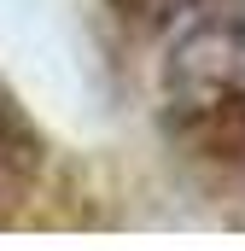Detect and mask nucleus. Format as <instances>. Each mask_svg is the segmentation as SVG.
<instances>
[{
  "instance_id": "obj_1",
  "label": "nucleus",
  "mask_w": 245,
  "mask_h": 251,
  "mask_svg": "<svg viewBox=\"0 0 245 251\" xmlns=\"http://www.w3.org/2000/svg\"><path fill=\"white\" fill-rule=\"evenodd\" d=\"M164 134L187 164L240 176L245 170V24L198 18L164 59Z\"/></svg>"
},
{
  "instance_id": "obj_2",
  "label": "nucleus",
  "mask_w": 245,
  "mask_h": 251,
  "mask_svg": "<svg viewBox=\"0 0 245 251\" xmlns=\"http://www.w3.org/2000/svg\"><path fill=\"white\" fill-rule=\"evenodd\" d=\"M29 158H35V146H29V134L18 123V111H12V100L0 94V193L12 187L24 170H29Z\"/></svg>"
}]
</instances>
